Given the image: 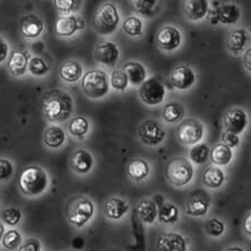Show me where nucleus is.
Instances as JSON below:
<instances>
[{"instance_id":"f257e3e1","label":"nucleus","mask_w":251,"mask_h":251,"mask_svg":"<svg viewBox=\"0 0 251 251\" xmlns=\"http://www.w3.org/2000/svg\"><path fill=\"white\" fill-rule=\"evenodd\" d=\"M41 109L50 124L61 125L69 121L75 111V100L68 91L51 89L41 98Z\"/></svg>"},{"instance_id":"f03ea898","label":"nucleus","mask_w":251,"mask_h":251,"mask_svg":"<svg viewBox=\"0 0 251 251\" xmlns=\"http://www.w3.org/2000/svg\"><path fill=\"white\" fill-rule=\"evenodd\" d=\"M17 185L20 192L26 197H39L48 190L50 178L43 167L36 165L26 166L19 174Z\"/></svg>"},{"instance_id":"7ed1b4c3","label":"nucleus","mask_w":251,"mask_h":251,"mask_svg":"<svg viewBox=\"0 0 251 251\" xmlns=\"http://www.w3.org/2000/svg\"><path fill=\"white\" fill-rule=\"evenodd\" d=\"M80 88L89 99H103L109 95L111 89L109 75L102 68L87 70L80 80Z\"/></svg>"},{"instance_id":"20e7f679","label":"nucleus","mask_w":251,"mask_h":251,"mask_svg":"<svg viewBox=\"0 0 251 251\" xmlns=\"http://www.w3.org/2000/svg\"><path fill=\"white\" fill-rule=\"evenodd\" d=\"M96 206L93 200L86 196H76L67 203V220L71 227L81 229L93 220Z\"/></svg>"},{"instance_id":"39448f33","label":"nucleus","mask_w":251,"mask_h":251,"mask_svg":"<svg viewBox=\"0 0 251 251\" xmlns=\"http://www.w3.org/2000/svg\"><path fill=\"white\" fill-rule=\"evenodd\" d=\"M120 23L121 17L118 7L116 3L108 1L98 7L93 20V27L98 35L109 37L117 31Z\"/></svg>"},{"instance_id":"423d86ee","label":"nucleus","mask_w":251,"mask_h":251,"mask_svg":"<svg viewBox=\"0 0 251 251\" xmlns=\"http://www.w3.org/2000/svg\"><path fill=\"white\" fill-rule=\"evenodd\" d=\"M165 176L170 185L181 188L188 186L192 181L195 169L189 159L185 157H175L167 162Z\"/></svg>"},{"instance_id":"0eeeda50","label":"nucleus","mask_w":251,"mask_h":251,"mask_svg":"<svg viewBox=\"0 0 251 251\" xmlns=\"http://www.w3.org/2000/svg\"><path fill=\"white\" fill-rule=\"evenodd\" d=\"M86 22L80 14L58 16L53 24V33L59 39H74L85 30Z\"/></svg>"},{"instance_id":"6e6552de","label":"nucleus","mask_w":251,"mask_h":251,"mask_svg":"<svg viewBox=\"0 0 251 251\" xmlns=\"http://www.w3.org/2000/svg\"><path fill=\"white\" fill-rule=\"evenodd\" d=\"M167 88L158 77H148L138 87V96L142 103L149 107H156L165 101Z\"/></svg>"},{"instance_id":"1a4fd4ad","label":"nucleus","mask_w":251,"mask_h":251,"mask_svg":"<svg viewBox=\"0 0 251 251\" xmlns=\"http://www.w3.org/2000/svg\"><path fill=\"white\" fill-rule=\"evenodd\" d=\"M138 138L147 147H157L165 141L167 131L160 121L148 118L138 126Z\"/></svg>"},{"instance_id":"9d476101","label":"nucleus","mask_w":251,"mask_h":251,"mask_svg":"<svg viewBox=\"0 0 251 251\" xmlns=\"http://www.w3.org/2000/svg\"><path fill=\"white\" fill-rule=\"evenodd\" d=\"M204 137V126L196 118H186L177 127V139L183 146H195Z\"/></svg>"},{"instance_id":"9b49d317","label":"nucleus","mask_w":251,"mask_h":251,"mask_svg":"<svg viewBox=\"0 0 251 251\" xmlns=\"http://www.w3.org/2000/svg\"><path fill=\"white\" fill-rule=\"evenodd\" d=\"M46 31V23L43 17L35 12L24 15L19 22V33L23 39L35 41L40 39Z\"/></svg>"},{"instance_id":"f8f14e48","label":"nucleus","mask_w":251,"mask_h":251,"mask_svg":"<svg viewBox=\"0 0 251 251\" xmlns=\"http://www.w3.org/2000/svg\"><path fill=\"white\" fill-rule=\"evenodd\" d=\"M156 44L162 51L174 52L182 44V32L174 25H164L156 33Z\"/></svg>"},{"instance_id":"ddd939ff","label":"nucleus","mask_w":251,"mask_h":251,"mask_svg":"<svg viewBox=\"0 0 251 251\" xmlns=\"http://www.w3.org/2000/svg\"><path fill=\"white\" fill-rule=\"evenodd\" d=\"M120 48L111 40H103L97 44L94 49V59L104 68H115L120 59Z\"/></svg>"},{"instance_id":"4468645a","label":"nucleus","mask_w":251,"mask_h":251,"mask_svg":"<svg viewBox=\"0 0 251 251\" xmlns=\"http://www.w3.org/2000/svg\"><path fill=\"white\" fill-rule=\"evenodd\" d=\"M196 74L192 68L185 65L175 67L170 73L168 80L166 81L165 86L169 85L170 89H176L179 91H185L196 83Z\"/></svg>"},{"instance_id":"2eb2a0df","label":"nucleus","mask_w":251,"mask_h":251,"mask_svg":"<svg viewBox=\"0 0 251 251\" xmlns=\"http://www.w3.org/2000/svg\"><path fill=\"white\" fill-rule=\"evenodd\" d=\"M249 119L247 112L241 108H230L223 116V126L225 131L241 135L248 127Z\"/></svg>"},{"instance_id":"dca6fc26","label":"nucleus","mask_w":251,"mask_h":251,"mask_svg":"<svg viewBox=\"0 0 251 251\" xmlns=\"http://www.w3.org/2000/svg\"><path fill=\"white\" fill-rule=\"evenodd\" d=\"M32 53L29 50L14 49L7 60V70L15 78L25 77L28 74V62Z\"/></svg>"},{"instance_id":"f3484780","label":"nucleus","mask_w":251,"mask_h":251,"mask_svg":"<svg viewBox=\"0 0 251 251\" xmlns=\"http://www.w3.org/2000/svg\"><path fill=\"white\" fill-rule=\"evenodd\" d=\"M70 169L76 175L85 176L91 173L95 167V157L89 150L78 148L71 153L69 160Z\"/></svg>"},{"instance_id":"a211bd4d","label":"nucleus","mask_w":251,"mask_h":251,"mask_svg":"<svg viewBox=\"0 0 251 251\" xmlns=\"http://www.w3.org/2000/svg\"><path fill=\"white\" fill-rule=\"evenodd\" d=\"M85 68L80 61L75 58L65 60L59 67V78L67 85H75L81 80Z\"/></svg>"},{"instance_id":"6ab92c4d","label":"nucleus","mask_w":251,"mask_h":251,"mask_svg":"<svg viewBox=\"0 0 251 251\" xmlns=\"http://www.w3.org/2000/svg\"><path fill=\"white\" fill-rule=\"evenodd\" d=\"M157 251H188V241L181 233L169 231L158 238Z\"/></svg>"},{"instance_id":"aec40b11","label":"nucleus","mask_w":251,"mask_h":251,"mask_svg":"<svg viewBox=\"0 0 251 251\" xmlns=\"http://www.w3.org/2000/svg\"><path fill=\"white\" fill-rule=\"evenodd\" d=\"M68 139L67 132L60 125L50 124L45 129L43 135V142L45 147L51 150H58L64 147Z\"/></svg>"},{"instance_id":"412c9836","label":"nucleus","mask_w":251,"mask_h":251,"mask_svg":"<svg viewBox=\"0 0 251 251\" xmlns=\"http://www.w3.org/2000/svg\"><path fill=\"white\" fill-rule=\"evenodd\" d=\"M130 204L120 197H110L103 203V213L107 219L120 220L129 212Z\"/></svg>"},{"instance_id":"4be33fe9","label":"nucleus","mask_w":251,"mask_h":251,"mask_svg":"<svg viewBox=\"0 0 251 251\" xmlns=\"http://www.w3.org/2000/svg\"><path fill=\"white\" fill-rule=\"evenodd\" d=\"M183 15L190 22H200L208 15L209 0H185L183 1Z\"/></svg>"},{"instance_id":"5701e85b","label":"nucleus","mask_w":251,"mask_h":251,"mask_svg":"<svg viewBox=\"0 0 251 251\" xmlns=\"http://www.w3.org/2000/svg\"><path fill=\"white\" fill-rule=\"evenodd\" d=\"M126 173L133 182H142L151 174V167L144 158H133L128 162Z\"/></svg>"},{"instance_id":"b1692460","label":"nucleus","mask_w":251,"mask_h":251,"mask_svg":"<svg viewBox=\"0 0 251 251\" xmlns=\"http://www.w3.org/2000/svg\"><path fill=\"white\" fill-rule=\"evenodd\" d=\"M136 213L142 224L151 226L158 219L157 203L150 198H144L136 204Z\"/></svg>"},{"instance_id":"393cba45","label":"nucleus","mask_w":251,"mask_h":251,"mask_svg":"<svg viewBox=\"0 0 251 251\" xmlns=\"http://www.w3.org/2000/svg\"><path fill=\"white\" fill-rule=\"evenodd\" d=\"M90 129V120L83 115H77L71 117L69 119L68 126H67V130H68L69 136L77 140L85 139V138L89 135Z\"/></svg>"},{"instance_id":"a878e982","label":"nucleus","mask_w":251,"mask_h":251,"mask_svg":"<svg viewBox=\"0 0 251 251\" xmlns=\"http://www.w3.org/2000/svg\"><path fill=\"white\" fill-rule=\"evenodd\" d=\"M123 69L128 76L130 85L133 87H139L148 78L147 68L140 61L129 60L125 62Z\"/></svg>"},{"instance_id":"bb28decb","label":"nucleus","mask_w":251,"mask_h":251,"mask_svg":"<svg viewBox=\"0 0 251 251\" xmlns=\"http://www.w3.org/2000/svg\"><path fill=\"white\" fill-rule=\"evenodd\" d=\"M218 23L221 25H235L239 22L241 10L235 3H223L216 9Z\"/></svg>"},{"instance_id":"cd10ccee","label":"nucleus","mask_w":251,"mask_h":251,"mask_svg":"<svg viewBox=\"0 0 251 251\" xmlns=\"http://www.w3.org/2000/svg\"><path fill=\"white\" fill-rule=\"evenodd\" d=\"M209 159L217 167H226L232 161L233 151L228 146L219 142L210 149V158Z\"/></svg>"},{"instance_id":"c85d7f7f","label":"nucleus","mask_w":251,"mask_h":251,"mask_svg":"<svg viewBox=\"0 0 251 251\" xmlns=\"http://www.w3.org/2000/svg\"><path fill=\"white\" fill-rule=\"evenodd\" d=\"M249 36L248 31L244 28H237L230 30L227 37L228 49L232 53H240L245 49L247 43H248Z\"/></svg>"},{"instance_id":"c756f323","label":"nucleus","mask_w":251,"mask_h":251,"mask_svg":"<svg viewBox=\"0 0 251 251\" xmlns=\"http://www.w3.org/2000/svg\"><path fill=\"white\" fill-rule=\"evenodd\" d=\"M210 202L200 196H192L186 203V213L194 218H201L209 212Z\"/></svg>"},{"instance_id":"7c9ffc66","label":"nucleus","mask_w":251,"mask_h":251,"mask_svg":"<svg viewBox=\"0 0 251 251\" xmlns=\"http://www.w3.org/2000/svg\"><path fill=\"white\" fill-rule=\"evenodd\" d=\"M226 181V175L220 167H208L202 174V183L208 189H219Z\"/></svg>"},{"instance_id":"2f4dec72","label":"nucleus","mask_w":251,"mask_h":251,"mask_svg":"<svg viewBox=\"0 0 251 251\" xmlns=\"http://www.w3.org/2000/svg\"><path fill=\"white\" fill-rule=\"evenodd\" d=\"M51 71L49 62L39 55H31L28 62V74L33 78H45Z\"/></svg>"},{"instance_id":"473e14b6","label":"nucleus","mask_w":251,"mask_h":251,"mask_svg":"<svg viewBox=\"0 0 251 251\" xmlns=\"http://www.w3.org/2000/svg\"><path fill=\"white\" fill-rule=\"evenodd\" d=\"M186 110L180 102L171 101L165 104L162 109V119L167 124H177L185 119Z\"/></svg>"},{"instance_id":"72a5a7b5","label":"nucleus","mask_w":251,"mask_h":251,"mask_svg":"<svg viewBox=\"0 0 251 251\" xmlns=\"http://www.w3.org/2000/svg\"><path fill=\"white\" fill-rule=\"evenodd\" d=\"M121 28H123L125 35L130 37V38H140L145 31L144 22L137 15H130L127 18H125Z\"/></svg>"},{"instance_id":"f704fd0d","label":"nucleus","mask_w":251,"mask_h":251,"mask_svg":"<svg viewBox=\"0 0 251 251\" xmlns=\"http://www.w3.org/2000/svg\"><path fill=\"white\" fill-rule=\"evenodd\" d=\"M180 218V211L175 203L166 201L158 208L159 223L165 225H175Z\"/></svg>"},{"instance_id":"c9c22d12","label":"nucleus","mask_w":251,"mask_h":251,"mask_svg":"<svg viewBox=\"0 0 251 251\" xmlns=\"http://www.w3.org/2000/svg\"><path fill=\"white\" fill-rule=\"evenodd\" d=\"M58 16L80 14L83 0H52Z\"/></svg>"},{"instance_id":"e433bc0d","label":"nucleus","mask_w":251,"mask_h":251,"mask_svg":"<svg viewBox=\"0 0 251 251\" xmlns=\"http://www.w3.org/2000/svg\"><path fill=\"white\" fill-rule=\"evenodd\" d=\"M210 158V148L204 142H199L195 146H191L189 150V160L192 164L201 166L206 164Z\"/></svg>"},{"instance_id":"4c0bfd02","label":"nucleus","mask_w":251,"mask_h":251,"mask_svg":"<svg viewBox=\"0 0 251 251\" xmlns=\"http://www.w3.org/2000/svg\"><path fill=\"white\" fill-rule=\"evenodd\" d=\"M109 80H110V87L111 89L118 93H125L130 86L129 82L128 76L126 75L124 69H114L109 75Z\"/></svg>"},{"instance_id":"58836bf2","label":"nucleus","mask_w":251,"mask_h":251,"mask_svg":"<svg viewBox=\"0 0 251 251\" xmlns=\"http://www.w3.org/2000/svg\"><path fill=\"white\" fill-rule=\"evenodd\" d=\"M23 242V236L19 230L9 229L7 230L1 239V245L6 250H16Z\"/></svg>"},{"instance_id":"ea45409f","label":"nucleus","mask_w":251,"mask_h":251,"mask_svg":"<svg viewBox=\"0 0 251 251\" xmlns=\"http://www.w3.org/2000/svg\"><path fill=\"white\" fill-rule=\"evenodd\" d=\"M227 227L223 220L219 218H211L206 221L204 224V232L209 237L220 238L225 235Z\"/></svg>"},{"instance_id":"a19ab883","label":"nucleus","mask_w":251,"mask_h":251,"mask_svg":"<svg viewBox=\"0 0 251 251\" xmlns=\"http://www.w3.org/2000/svg\"><path fill=\"white\" fill-rule=\"evenodd\" d=\"M23 211L19 208L8 207L1 212V221L3 225L9 226V227H16L23 220Z\"/></svg>"},{"instance_id":"79ce46f5","label":"nucleus","mask_w":251,"mask_h":251,"mask_svg":"<svg viewBox=\"0 0 251 251\" xmlns=\"http://www.w3.org/2000/svg\"><path fill=\"white\" fill-rule=\"evenodd\" d=\"M15 165L10 159L0 158V182H6L14 176Z\"/></svg>"},{"instance_id":"37998d69","label":"nucleus","mask_w":251,"mask_h":251,"mask_svg":"<svg viewBox=\"0 0 251 251\" xmlns=\"http://www.w3.org/2000/svg\"><path fill=\"white\" fill-rule=\"evenodd\" d=\"M158 0H137L135 1V9L138 14L145 17H150L154 11Z\"/></svg>"},{"instance_id":"c03bdc74","label":"nucleus","mask_w":251,"mask_h":251,"mask_svg":"<svg viewBox=\"0 0 251 251\" xmlns=\"http://www.w3.org/2000/svg\"><path fill=\"white\" fill-rule=\"evenodd\" d=\"M43 250V245L41 241L36 237H29L25 241L22 242L17 251H41Z\"/></svg>"},{"instance_id":"a18cd8bd","label":"nucleus","mask_w":251,"mask_h":251,"mask_svg":"<svg viewBox=\"0 0 251 251\" xmlns=\"http://www.w3.org/2000/svg\"><path fill=\"white\" fill-rule=\"evenodd\" d=\"M11 46L10 43L6 39L5 37L0 35V65L7 62L11 53Z\"/></svg>"},{"instance_id":"49530a36","label":"nucleus","mask_w":251,"mask_h":251,"mask_svg":"<svg viewBox=\"0 0 251 251\" xmlns=\"http://www.w3.org/2000/svg\"><path fill=\"white\" fill-rule=\"evenodd\" d=\"M221 142L228 146L231 149L237 148L238 146L240 145V137L239 135H236V133L229 132V131H224L223 135H221Z\"/></svg>"},{"instance_id":"de8ad7c7","label":"nucleus","mask_w":251,"mask_h":251,"mask_svg":"<svg viewBox=\"0 0 251 251\" xmlns=\"http://www.w3.org/2000/svg\"><path fill=\"white\" fill-rule=\"evenodd\" d=\"M242 62H244V67L247 71L251 73V47L246 50L244 53V59H242Z\"/></svg>"},{"instance_id":"09e8293b","label":"nucleus","mask_w":251,"mask_h":251,"mask_svg":"<svg viewBox=\"0 0 251 251\" xmlns=\"http://www.w3.org/2000/svg\"><path fill=\"white\" fill-rule=\"evenodd\" d=\"M244 231L247 236L251 237V212L246 216L244 220Z\"/></svg>"},{"instance_id":"8fccbe9b","label":"nucleus","mask_w":251,"mask_h":251,"mask_svg":"<svg viewBox=\"0 0 251 251\" xmlns=\"http://www.w3.org/2000/svg\"><path fill=\"white\" fill-rule=\"evenodd\" d=\"M207 17H208V22L210 23L211 25H213V26H215V25H217V24H219V23H218V18H217L216 9H215V10H210V9H209Z\"/></svg>"},{"instance_id":"3c124183","label":"nucleus","mask_w":251,"mask_h":251,"mask_svg":"<svg viewBox=\"0 0 251 251\" xmlns=\"http://www.w3.org/2000/svg\"><path fill=\"white\" fill-rule=\"evenodd\" d=\"M224 251H246V250L240 246H230L228 248H226Z\"/></svg>"},{"instance_id":"603ef678","label":"nucleus","mask_w":251,"mask_h":251,"mask_svg":"<svg viewBox=\"0 0 251 251\" xmlns=\"http://www.w3.org/2000/svg\"><path fill=\"white\" fill-rule=\"evenodd\" d=\"M6 230H5V225H3V223L1 220H0V241H1L3 235H5Z\"/></svg>"},{"instance_id":"864d4df0","label":"nucleus","mask_w":251,"mask_h":251,"mask_svg":"<svg viewBox=\"0 0 251 251\" xmlns=\"http://www.w3.org/2000/svg\"><path fill=\"white\" fill-rule=\"evenodd\" d=\"M132 1H133V2H135V1H137V0H132Z\"/></svg>"},{"instance_id":"5fc2aeb1","label":"nucleus","mask_w":251,"mask_h":251,"mask_svg":"<svg viewBox=\"0 0 251 251\" xmlns=\"http://www.w3.org/2000/svg\"><path fill=\"white\" fill-rule=\"evenodd\" d=\"M68 251H75V250H68Z\"/></svg>"}]
</instances>
